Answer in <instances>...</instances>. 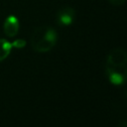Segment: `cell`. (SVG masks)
Here are the masks:
<instances>
[{"instance_id": "6da1fadb", "label": "cell", "mask_w": 127, "mask_h": 127, "mask_svg": "<svg viewBox=\"0 0 127 127\" xmlns=\"http://www.w3.org/2000/svg\"><path fill=\"white\" fill-rule=\"evenodd\" d=\"M105 70L109 81L112 84L120 85L126 79L127 73V53L124 49H113L106 60Z\"/></svg>"}, {"instance_id": "7a4b0ae2", "label": "cell", "mask_w": 127, "mask_h": 127, "mask_svg": "<svg viewBox=\"0 0 127 127\" xmlns=\"http://www.w3.org/2000/svg\"><path fill=\"white\" fill-rule=\"evenodd\" d=\"M58 41L57 32L50 26L42 25L37 27L31 36V46L38 53L51 51Z\"/></svg>"}, {"instance_id": "3957f363", "label": "cell", "mask_w": 127, "mask_h": 127, "mask_svg": "<svg viewBox=\"0 0 127 127\" xmlns=\"http://www.w3.org/2000/svg\"><path fill=\"white\" fill-rule=\"evenodd\" d=\"M75 17V11L71 7H64L57 13V22L61 26H69Z\"/></svg>"}, {"instance_id": "277c9868", "label": "cell", "mask_w": 127, "mask_h": 127, "mask_svg": "<svg viewBox=\"0 0 127 127\" xmlns=\"http://www.w3.org/2000/svg\"><path fill=\"white\" fill-rule=\"evenodd\" d=\"M3 30L6 36L13 38L17 35L18 31H19V21L18 19L14 16V15H10L8 16L5 21H4V25H3Z\"/></svg>"}, {"instance_id": "5b68a950", "label": "cell", "mask_w": 127, "mask_h": 127, "mask_svg": "<svg viewBox=\"0 0 127 127\" xmlns=\"http://www.w3.org/2000/svg\"><path fill=\"white\" fill-rule=\"evenodd\" d=\"M12 44L6 41L5 39H0V62L4 61L11 53Z\"/></svg>"}, {"instance_id": "8992f818", "label": "cell", "mask_w": 127, "mask_h": 127, "mask_svg": "<svg viewBox=\"0 0 127 127\" xmlns=\"http://www.w3.org/2000/svg\"><path fill=\"white\" fill-rule=\"evenodd\" d=\"M26 46V42L24 40H21V39H18L16 41H14L12 43V47L13 48H17V49H22Z\"/></svg>"}, {"instance_id": "52a82bcc", "label": "cell", "mask_w": 127, "mask_h": 127, "mask_svg": "<svg viewBox=\"0 0 127 127\" xmlns=\"http://www.w3.org/2000/svg\"><path fill=\"white\" fill-rule=\"evenodd\" d=\"M112 5H115V6H120L122 4L125 3V0H108Z\"/></svg>"}]
</instances>
